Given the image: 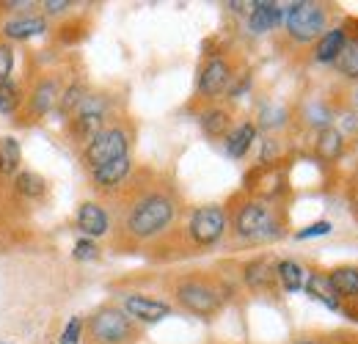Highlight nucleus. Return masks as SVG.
Returning a JSON list of instances; mask_svg holds the SVG:
<instances>
[{"mask_svg":"<svg viewBox=\"0 0 358 344\" xmlns=\"http://www.w3.org/2000/svg\"><path fill=\"white\" fill-rule=\"evenodd\" d=\"M350 31L345 25H336V28H328L317 42H314V61L317 64H336L339 52L345 50Z\"/></svg>","mask_w":358,"mask_h":344,"instance_id":"obj_16","label":"nucleus"},{"mask_svg":"<svg viewBox=\"0 0 358 344\" xmlns=\"http://www.w3.org/2000/svg\"><path fill=\"white\" fill-rule=\"evenodd\" d=\"M336 132L342 135V138H348V135H358V113L353 110V113H342L339 116V127H336Z\"/></svg>","mask_w":358,"mask_h":344,"instance_id":"obj_36","label":"nucleus"},{"mask_svg":"<svg viewBox=\"0 0 358 344\" xmlns=\"http://www.w3.org/2000/svg\"><path fill=\"white\" fill-rule=\"evenodd\" d=\"M199 124H201V129H204V135H210V138H226L229 129H231V116H229L226 108L210 105L207 110H201Z\"/></svg>","mask_w":358,"mask_h":344,"instance_id":"obj_23","label":"nucleus"},{"mask_svg":"<svg viewBox=\"0 0 358 344\" xmlns=\"http://www.w3.org/2000/svg\"><path fill=\"white\" fill-rule=\"evenodd\" d=\"M83 328H86V322H83L80 317H72V320L66 322V328H64V334H61L58 344H80V339H83Z\"/></svg>","mask_w":358,"mask_h":344,"instance_id":"obj_32","label":"nucleus"},{"mask_svg":"<svg viewBox=\"0 0 358 344\" xmlns=\"http://www.w3.org/2000/svg\"><path fill=\"white\" fill-rule=\"evenodd\" d=\"M328 281L339 295V301H358V267L342 264L328 273Z\"/></svg>","mask_w":358,"mask_h":344,"instance_id":"obj_21","label":"nucleus"},{"mask_svg":"<svg viewBox=\"0 0 358 344\" xmlns=\"http://www.w3.org/2000/svg\"><path fill=\"white\" fill-rule=\"evenodd\" d=\"M133 171V157L127 155V157H119V160H110V163H105V166H99V169H91V185L96 187V190H102V193H108V190H116V187H122V182L130 176Z\"/></svg>","mask_w":358,"mask_h":344,"instance_id":"obj_11","label":"nucleus"},{"mask_svg":"<svg viewBox=\"0 0 358 344\" xmlns=\"http://www.w3.org/2000/svg\"><path fill=\"white\" fill-rule=\"evenodd\" d=\"M334 231V226H331V220H317L312 226H306V229H301L295 237L298 240H312V237H328Z\"/></svg>","mask_w":358,"mask_h":344,"instance_id":"obj_35","label":"nucleus"},{"mask_svg":"<svg viewBox=\"0 0 358 344\" xmlns=\"http://www.w3.org/2000/svg\"><path fill=\"white\" fill-rule=\"evenodd\" d=\"M231 231L243 243H270L284 234V217L273 207V201L243 199L231 213Z\"/></svg>","mask_w":358,"mask_h":344,"instance_id":"obj_1","label":"nucleus"},{"mask_svg":"<svg viewBox=\"0 0 358 344\" xmlns=\"http://www.w3.org/2000/svg\"><path fill=\"white\" fill-rule=\"evenodd\" d=\"M284 8L281 3H273V0H259V3H251V14H248V28L251 34L262 36L270 34L273 28H278L284 22Z\"/></svg>","mask_w":358,"mask_h":344,"instance_id":"obj_12","label":"nucleus"},{"mask_svg":"<svg viewBox=\"0 0 358 344\" xmlns=\"http://www.w3.org/2000/svg\"><path fill=\"white\" fill-rule=\"evenodd\" d=\"M243 281L254 292H268V289H273V284H275V261L270 257L251 259L243 267Z\"/></svg>","mask_w":358,"mask_h":344,"instance_id":"obj_15","label":"nucleus"},{"mask_svg":"<svg viewBox=\"0 0 358 344\" xmlns=\"http://www.w3.org/2000/svg\"><path fill=\"white\" fill-rule=\"evenodd\" d=\"M356 155H358V135H356Z\"/></svg>","mask_w":358,"mask_h":344,"instance_id":"obj_39","label":"nucleus"},{"mask_svg":"<svg viewBox=\"0 0 358 344\" xmlns=\"http://www.w3.org/2000/svg\"><path fill=\"white\" fill-rule=\"evenodd\" d=\"M11 72H14V50L11 44L0 42V86L11 83Z\"/></svg>","mask_w":358,"mask_h":344,"instance_id":"obj_31","label":"nucleus"},{"mask_svg":"<svg viewBox=\"0 0 358 344\" xmlns=\"http://www.w3.org/2000/svg\"><path fill=\"white\" fill-rule=\"evenodd\" d=\"M334 66H336L345 78L358 80V36H348V44H345V50L339 52V58H336Z\"/></svg>","mask_w":358,"mask_h":344,"instance_id":"obj_25","label":"nucleus"},{"mask_svg":"<svg viewBox=\"0 0 358 344\" xmlns=\"http://www.w3.org/2000/svg\"><path fill=\"white\" fill-rule=\"evenodd\" d=\"M174 295H177V303L196 314V317H213L221 311L224 306V295L215 284L204 281V278H182L177 287H174Z\"/></svg>","mask_w":358,"mask_h":344,"instance_id":"obj_7","label":"nucleus"},{"mask_svg":"<svg viewBox=\"0 0 358 344\" xmlns=\"http://www.w3.org/2000/svg\"><path fill=\"white\" fill-rule=\"evenodd\" d=\"M122 311L133 320V322H143V325H155L160 320H166L171 314V306L166 301H157V298H146V295H138L130 292L122 298Z\"/></svg>","mask_w":358,"mask_h":344,"instance_id":"obj_10","label":"nucleus"},{"mask_svg":"<svg viewBox=\"0 0 358 344\" xmlns=\"http://www.w3.org/2000/svg\"><path fill=\"white\" fill-rule=\"evenodd\" d=\"M47 31V20L42 14H22V17H11L3 22V36L11 42H25L34 36H42Z\"/></svg>","mask_w":358,"mask_h":344,"instance_id":"obj_14","label":"nucleus"},{"mask_svg":"<svg viewBox=\"0 0 358 344\" xmlns=\"http://www.w3.org/2000/svg\"><path fill=\"white\" fill-rule=\"evenodd\" d=\"M231 80H234L231 64L226 61L224 55H213V58L204 61V66H201V72H199L196 88H199V94H201L204 99H218L221 94L229 91Z\"/></svg>","mask_w":358,"mask_h":344,"instance_id":"obj_9","label":"nucleus"},{"mask_svg":"<svg viewBox=\"0 0 358 344\" xmlns=\"http://www.w3.org/2000/svg\"><path fill=\"white\" fill-rule=\"evenodd\" d=\"M75 223H78V229H80L89 240L105 237V234L110 231V215H108L105 207L96 204V201L80 204V207H78V215H75Z\"/></svg>","mask_w":358,"mask_h":344,"instance_id":"obj_13","label":"nucleus"},{"mask_svg":"<svg viewBox=\"0 0 358 344\" xmlns=\"http://www.w3.org/2000/svg\"><path fill=\"white\" fill-rule=\"evenodd\" d=\"M287 108H281V105H268V108H262V113H259V127L262 129H281L287 124Z\"/></svg>","mask_w":358,"mask_h":344,"instance_id":"obj_29","label":"nucleus"},{"mask_svg":"<svg viewBox=\"0 0 358 344\" xmlns=\"http://www.w3.org/2000/svg\"><path fill=\"white\" fill-rule=\"evenodd\" d=\"M72 257L78 259V261H94V259H99V248H96V243L94 240H78L75 243V251H72Z\"/></svg>","mask_w":358,"mask_h":344,"instance_id":"obj_34","label":"nucleus"},{"mask_svg":"<svg viewBox=\"0 0 358 344\" xmlns=\"http://www.w3.org/2000/svg\"><path fill=\"white\" fill-rule=\"evenodd\" d=\"M345 138L336 132V127L331 124V127L325 129H317V138H314V152H317V157L320 160H325V163H336L342 155H345Z\"/></svg>","mask_w":358,"mask_h":344,"instance_id":"obj_19","label":"nucleus"},{"mask_svg":"<svg viewBox=\"0 0 358 344\" xmlns=\"http://www.w3.org/2000/svg\"><path fill=\"white\" fill-rule=\"evenodd\" d=\"M130 146H133V132L122 124H110V127L99 129L83 149V163L86 169H99L110 160H119V157H127L130 155Z\"/></svg>","mask_w":358,"mask_h":344,"instance_id":"obj_5","label":"nucleus"},{"mask_svg":"<svg viewBox=\"0 0 358 344\" xmlns=\"http://www.w3.org/2000/svg\"><path fill=\"white\" fill-rule=\"evenodd\" d=\"M58 99H61V86H58V80L55 78H45V80H39L34 91H31V96H28V110H31V116H47L55 105H58Z\"/></svg>","mask_w":358,"mask_h":344,"instance_id":"obj_17","label":"nucleus"},{"mask_svg":"<svg viewBox=\"0 0 358 344\" xmlns=\"http://www.w3.org/2000/svg\"><path fill=\"white\" fill-rule=\"evenodd\" d=\"M295 344H320V342H314V339H301V342H295Z\"/></svg>","mask_w":358,"mask_h":344,"instance_id":"obj_38","label":"nucleus"},{"mask_svg":"<svg viewBox=\"0 0 358 344\" xmlns=\"http://www.w3.org/2000/svg\"><path fill=\"white\" fill-rule=\"evenodd\" d=\"M17 190L28 199H39L45 193V179L34 171H22L17 176Z\"/></svg>","mask_w":358,"mask_h":344,"instance_id":"obj_26","label":"nucleus"},{"mask_svg":"<svg viewBox=\"0 0 358 344\" xmlns=\"http://www.w3.org/2000/svg\"><path fill=\"white\" fill-rule=\"evenodd\" d=\"M89 339L94 344H133L138 339L135 322L119 306H102L89 317Z\"/></svg>","mask_w":358,"mask_h":344,"instance_id":"obj_4","label":"nucleus"},{"mask_svg":"<svg viewBox=\"0 0 358 344\" xmlns=\"http://www.w3.org/2000/svg\"><path fill=\"white\" fill-rule=\"evenodd\" d=\"M257 124L254 122H243V124H237V127L229 129V135L224 138V146H226V155L231 157V160H243L245 155H248V149L254 146V141H257Z\"/></svg>","mask_w":358,"mask_h":344,"instance_id":"obj_18","label":"nucleus"},{"mask_svg":"<svg viewBox=\"0 0 358 344\" xmlns=\"http://www.w3.org/2000/svg\"><path fill=\"white\" fill-rule=\"evenodd\" d=\"M22 163V149H20V141L17 138H0V173H17Z\"/></svg>","mask_w":358,"mask_h":344,"instance_id":"obj_24","label":"nucleus"},{"mask_svg":"<svg viewBox=\"0 0 358 344\" xmlns=\"http://www.w3.org/2000/svg\"><path fill=\"white\" fill-rule=\"evenodd\" d=\"M278 155H281V143L275 138H265L262 149H259V166H275Z\"/></svg>","mask_w":358,"mask_h":344,"instance_id":"obj_33","label":"nucleus"},{"mask_svg":"<svg viewBox=\"0 0 358 344\" xmlns=\"http://www.w3.org/2000/svg\"><path fill=\"white\" fill-rule=\"evenodd\" d=\"M86 94H89V91H86V86H83V83H72V86L66 88L64 94H61V99H58L61 110L72 116V113L78 110V105H80V102L86 99Z\"/></svg>","mask_w":358,"mask_h":344,"instance_id":"obj_28","label":"nucleus"},{"mask_svg":"<svg viewBox=\"0 0 358 344\" xmlns=\"http://www.w3.org/2000/svg\"><path fill=\"white\" fill-rule=\"evenodd\" d=\"M20 102H22V96H20V91H17L14 83L0 86V113L3 116H14L20 110Z\"/></svg>","mask_w":358,"mask_h":344,"instance_id":"obj_30","label":"nucleus"},{"mask_svg":"<svg viewBox=\"0 0 358 344\" xmlns=\"http://www.w3.org/2000/svg\"><path fill=\"white\" fill-rule=\"evenodd\" d=\"M303 116H306V122H309L314 129L331 127V122H334V113H331V108H328L325 102H312V105L303 110Z\"/></svg>","mask_w":358,"mask_h":344,"instance_id":"obj_27","label":"nucleus"},{"mask_svg":"<svg viewBox=\"0 0 358 344\" xmlns=\"http://www.w3.org/2000/svg\"><path fill=\"white\" fill-rule=\"evenodd\" d=\"M229 229V213L221 204H204L196 207L187 220V237L196 248H213L224 240Z\"/></svg>","mask_w":358,"mask_h":344,"instance_id":"obj_6","label":"nucleus"},{"mask_svg":"<svg viewBox=\"0 0 358 344\" xmlns=\"http://www.w3.org/2000/svg\"><path fill=\"white\" fill-rule=\"evenodd\" d=\"M177 217V201L163 190H149L138 196L127 213L124 229L135 240H152L163 234Z\"/></svg>","mask_w":358,"mask_h":344,"instance_id":"obj_2","label":"nucleus"},{"mask_svg":"<svg viewBox=\"0 0 358 344\" xmlns=\"http://www.w3.org/2000/svg\"><path fill=\"white\" fill-rule=\"evenodd\" d=\"M284 28L295 44H312L328 31V11L322 3L298 0L284 8Z\"/></svg>","mask_w":358,"mask_h":344,"instance_id":"obj_3","label":"nucleus"},{"mask_svg":"<svg viewBox=\"0 0 358 344\" xmlns=\"http://www.w3.org/2000/svg\"><path fill=\"white\" fill-rule=\"evenodd\" d=\"M306 275L309 270L303 264H298L295 259H281L275 261V281L284 287V292H301L306 287Z\"/></svg>","mask_w":358,"mask_h":344,"instance_id":"obj_20","label":"nucleus"},{"mask_svg":"<svg viewBox=\"0 0 358 344\" xmlns=\"http://www.w3.org/2000/svg\"><path fill=\"white\" fill-rule=\"evenodd\" d=\"M356 207H358V196H356Z\"/></svg>","mask_w":358,"mask_h":344,"instance_id":"obj_40","label":"nucleus"},{"mask_svg":"<svg viewBox=\"0 0 358 344\" xmlns=\"http://www.w3.org/2000/svg\"><path fill=\"white\" fill-rule=\"evenodd\" d=\"M108 110H110L108 96H102V94H86V99L72 113V129H75V135L89 143L99 129H105Z\"/></svg>","mask_w":358,"mask_h":344,"instance_id":"obj_8","label":"nucleus"},{"mask_svg":"<svg viewBox=\"0 0 358 344\" xmlns=\"http://www.w3.org/2000/svg\"><path fill=\"white\" fill-rule=\"evenodd\" d=\"M42 6H45L47 14H64L66 8H72V3H69V0H45Z\"/></svg>","mask_w":358,"mask_h":344,"instance_id":"obj_37","label":"nucleus"},{"mask_svg":"<svg viewBox=\"0 0 358 344\" xmlns=\"http://www.w3.org/2000/svg\"><path fill=\"white\" fill-rule=\"evenodd\" d=\"M309 295H312L314 301H320L322 306H328L331 311H336L339 308V295L334 292V287H331V281H328V273H317V270H309V275H306V287H303Z\"/></svg>","mask_w":358,"mask_h":344,"instance_id":"obj_22","label":"nucleus"}]
</instances>
